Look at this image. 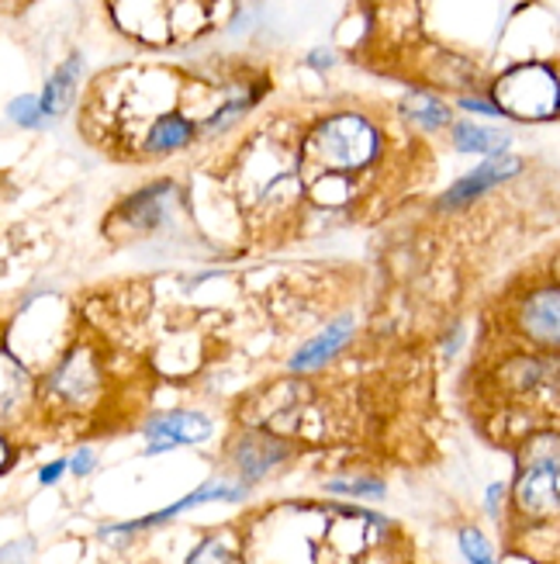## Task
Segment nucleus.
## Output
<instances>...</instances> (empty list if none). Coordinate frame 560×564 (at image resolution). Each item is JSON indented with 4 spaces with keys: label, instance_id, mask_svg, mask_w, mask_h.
I'll list each match as a JSON object with an SVG mask.
<instances>
[{
    "label": "nucleus",
    "instance_id": "obj_17",
    "mask_svg": "<svg viewBox=\"0 0 560 564\" xmlns=\"http://www.w3.org/2000/svg\"><path fill=\"white\" fill-rule=\"evenodd\" d=\"M460 108L477 111V115H502L495 101H484V97H460Z\"/></svg>",
    "mask_w": 560,
    "mask_h": 564
},
{
    "label": "nucleus",
    "instance_id": "obj_2",
    "mask_svg": "<svg viewBox=\"0 0 560 564\" xmlns=\"http://www.w3.org/2000/svg\"><path fill=\"white\" fill-rule=\"evenodd\" d=\"M495 105L502 115H516L526 121L553 118L557 111V77L550 66H516L495 84Z\"/></svg>",
    "mask_w": 560,
    "mask_h": 564
},
{
    "label": "nucleus",
    "instance_id": "obj_18",
    "mask_svg": "<svg viewBox=\"0 0 560 564\" xmlns=\"http://www.w3.org/2000/svg\"><path fill=\"white\" fill-rule=\"evenodd\" d=\"M66 468H73V475H87L90 468H94V451H77V454H73V460L66 464Z\"/></svg>",
    "mask_w": 560,
    "mask_h": 564
},
{
    "label": "nucleus",
    "instance_id": "obj_6",
    "mask_svg": "<svg viewBox=\"0 0 560 564\" xmlns=\"http://www.w3.org/2000/svg\"><path fill=\"white\" fill-rule=\"evenodd\" d=\"M77 80H80V56H69L53 77L45 80V90L39 94V108H42L45 121L69 111L73 94H77Z\"/></svg>",
    "mask_w": 560,
    "mask_h": 564
},
{
    "label": "nucleus",
    "instance_id": "obj_21",
    "mask_svg": "<svg viewBox=\"0 0 560 564\" xmlns=\"http://www.w3.org/2000/svg\"><path fill=\"white\" fill-rule=\"evenodd\" d=\"M502 492H505V485H492V488H488V509H492V512H498V499H502Z\"/></svg>",
    "mask_w": 560,
    "mask_h": 564
},
{
    "label": "nucleus",
    "instance_id": "obj_12",
    "mask_svg": "<svg viewBox=\"0 0 560 564\" xmlns=\"http://www.w3.org/2000/svg\"><path fill=\"white\" fill-rule=\"evenodd\" d=\"M402 115L408 121H416L419 129H443L450 126V108L440 101V97H432V94H408L405 101H402Z\"/></svg>",
    "mask_w": 560,
    "mask_h": 564
},
{
    "label": "nucleus",
    "instance_id": "obj_19",
    "mask_svg": "<svg viewBox=\"0 0 560 564\" xmlns=\"http://www.w3.org/2000/svg\"><path fill=\"white\" fill-rule=\"evenodd\" d=\"M66 471V460H53V464H45V468L39 471V481L42 485H56Z\"/></svg>",
    "mask_w": 560,
    "mask_h": 564
},
{
    "label": "nucleus",
    "instance_id": "obj_3",
    "mask_svg": "<svg viewBox=\"0 0 560 564\" xmlns=\"http://www.w3.org/2000/svg\"><path fill=\"white\" fill-rule=\"evenodd\" d=\"M523 170V160L519 156H508V153H495V156H488L484 160L477 170H471L468 177H460L447 194H443V208H457V205H468V202H474L477 194H484V191H492L495 184H505L508 177H516Z\"/></svg>",
    "mask_w": 560,
    "mask_h": 564
},
{
    "label": "nucleus",
    "instance_id": "obj_11",
    "mask_svg": "<svg viewBox=\"0 0 560 564\" xmlns=\"http://www.w3.org/2000/svg\"><path fill=\"white\" fill-rule=\"evenodd\" d=\"M194 139V126L184 118V115H163L156 118V126L145 135V150L150 153H174V150H184V145Z\"/></svg>",
    "mask_w": 560,
    "mask_h": 564
},
{
    "label": "nucleus",
    "instance_id": "obj_16",
    "mask_svg": "<svg viewBox=\"0 0 560 564\" xmlns=\"http://www.w3.org/2000/svg\"><path fill=\"white\" fill-rule=\"evenodd\" d=\"M332 492H350V496H381L384 488L377 481H332Z\"/></svg>",
    "mask_w": 560,
    "mask_h": 564
},
{
    "label": "nucleus",
    "instance_id": "obj_10",
    "mask_svg": "<svg viewBox=\"0 0 560 564\" xmlns=\"http://www.w3.org/2000/svg\"><path fill=\"white\" fill-rule=\"evenodd\" d=\"M508 135L505 129H488V126H471V121H460L453 129V145L460 153H481V156H495V153H505L508 145Z\"/></svg>",
    "mask_w": 560,
    "mask_h": 564
},
{
    "label": "nucleus",
    "instance_id": "obj_7",
    "mask_svg": "<svg viewBox=\"0 0 560 564\" xmlns=\"http://www.w3.org/2000/svg\"><path fill=\"white\" fill-rule=\"evenodd\" d=\"M235 502V499H242V485H226V481H215V485H205V488H198L194 496H187V499H180L177 506H169V509H163V512H153V517H145V520H139V523H125V527H118V530H108V533H129V530H142V527H153V523H166V520H174L177 512H187V509H194V506H205V502Z\"/></svg>",
    "mask_w": 560,
    "mask_h": 564
},
{
    "label": "nucleus",
    "instance_id": "obj_20",
    "mask_svg": "<svg viewBox=\"0 0 560 564\" xmlns=\"http://www.w3.org/2000/svg\"><path fill=\"white\" fill-rule=\"evenodd\" d=\"M308 63H311L315 69H329V66L336 63V56L329 53V48H315V53L308 56Z\"/></svg>",
    "mask_w": 560,
    "mask_h": 564
},
{
    "label": "nucleus",
    "instance_id": "obj_5",
    "mask_svg": "<svg viewBox=\"0 0 560 564\" xmlns=\"http://www.w3.org/2000/svg\"><path fill=\"white\" fill-rule=\"evenodd\" d=\"M557 457L537 460L532 468L519 478V506L529 512H550L557 506Z\"/></svg>",
    "mask_w": 560,
    "mask_h": 564
},
{
    "label": "nucleus",
    "instance_id": "obj_15",
    "mask_svg": "<svg viewBox=\"0 0 560 564\" xmlns=\"http://www.w3.org/2000/svg\"><path fill=\"white\" fill-rule=\"evenodd\" d=\"M460 551L468 554L471 564H495L492 557V544L484 541L477 530H460Z\"/></svg>",
    "mask_w": 560,
    "mask_h": 564
},
{
    "label": "nucleus",
    "instance_id": "obj_22",
    "mask_svg": "<svg viewBox=\"0 0 560 564\" xmlns=\"http://www.w3.org/2000/svg\"><path fill=\"white\" fill-rule=\"evenodd\" d=\"M4 468H8V444L0 440V471H4Z\"/></svg>",
    "mask_w": 560,
    "mask_h": 564
},
{
    "label": "nucleus",
    "instance_id": "obj_9",
    "mask_svg": "<svg viewBox=\"0 0 560 564\" xmlns=\"http://www.w3.org/2000/svg\"><path fill=\"white\" fill-rule=\"evenodd\" d=\"M557 305H560V299H557V291L553 288H547V291H537L532 299H526V305H523V326L537 336V339H547L550 347L557 343Z\"/></svg>",
    "mask_w": 560,
    "mask_h": 564
},
{
    "label": "nucleus",
    "instance_id": "obj_4",
    "mask_svg": "<svg viewBox=\"0 0 560 564\" xmlns=\"http://www.w3.org/2000/svg\"><path fill=\"white\" fill-rule=\"evenodd\" d=\"M145 436H150V454H163L174 451L180 444H201V440L211 436V420H205L201 412H169L160 415L150 426H145Z\"/></svg>",
    "mask_w": 560,
    "mask_h": 564
},
{
    "label": "nucleus",
    "instance_id": "obj_13",
    "mask_svg": "<svg viewBox=\"0 0 560 564\" xmlns=\"http://www.w3.org/2000/svg\"><path fill=\"white\" fill-rule=\"evenodd\" d=\"M169 194V181H160L153 187L139 191L135 198L125 205V215L132 218L135 229H153L160 223V208H163V198Z\"/></svg>",
    "mask_w": 560,
    "mask_h": 564
},
{
    "label": "nucleus",
    "instance_id": "obj_14",
    "mask_svg": "<svg viewBox=\"0 0 560 564\" xmlns=\"http://www.w3.org/2000/svg\"><path fill=\"white\" fill-rule=\"evenodd\" d=\"M8 118L14 121V126H21V129H42L45 126V115L39 108V97H32V94L14 97V101L8 105Z\"/></svg>",
    "mask_w": 560,
    "mask_h": 564
},
{
    "label": "nucleus",
    "instance_id": "obj_8",
    "mask_svg": "<svg viewBox=\"0 0 560 564\" xmlns=\"http://www.w3.org/2000/svg\"><path fill=\"white\" fill-rule=\"evenodd\" d=\"M350 336H353V318H336L332 326L322 329V336H315L311 343H305V347L295 354V360H290V371H311V367H322Z\"/></svg>",
    "mask_w": 560,
    "mask_h": 564
},
{
    "label": "nucleus",
    "instance_id": "obj_1",
    "mask_svg": "<svg viewBox=\"0 0 560 564\" xmlns=\"http://www.w3.org/2000/svg\"><path fill=\"white\" fill-rule=\"evenodd\" d=\"M381 150V132L363 115H332L305 142V163H319L332 174L363 170Z\"/></svg>",
    "mask_w": 560,
    "mask_h": 564
}]
</instances>
